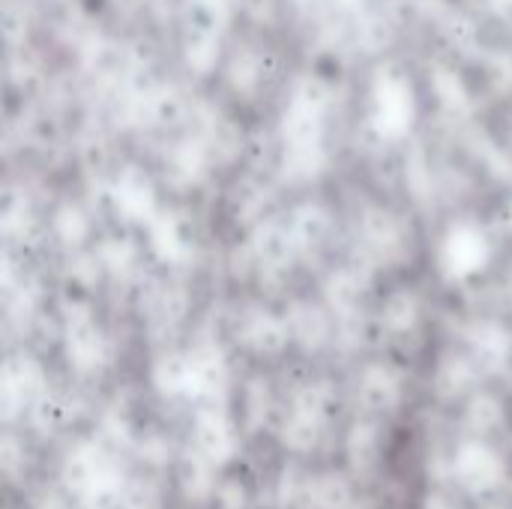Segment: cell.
Returning <instances> with one entry per match:
<instances>
[{"instance_id": "cell-1", "label": "cell", "mask_w": 512, "mask_h": 509, "mask_svg": "<svg viewBox=\"0 0 512 509\" xmlns=\"http://www.w3.org/2000/svg\"><path fill=\"white\" fill-rule=\"evenodd\" d=\"M324 93L315 90L312 84H303L282 120L285 132V168L297 177H315L324 168V147H321V132H324Z\"/></svg>"}, {"instance_id": "cell-15", "label": "cell", "mask_w": 512, "mask_h": 509, "mask_svg": "<svg viewBox=\"0 0 512 509\" xmlns=\"http://www.w3.org/2000/svg\"><path fill=\"white\" fill-rule=\"evenodd\" d=\"M288 330H291V336L300 345L318 348L327 339V318L318 309H312V306H297L291 312V318H288Z\"/></svg>"}, {"instance_id": "cell-24", "label": "cell", "mask_w": 512, "mask_h": 509, "mask_svg": "<svg viewBox=\"0 0 512 509\" xmlns=\"http://www.w3.org/2000/svg\"><path fill=\"white\" fill-rule=\"evenodd\" d=\"M246 417H249V426L264 423V417H267V387L264 384H252L249 402H246Z\"/></svg>"}, {"instance_id": "cell-31", "label": "cell", "mask_w": 512, "mask_h": 509, "mask_svg": "<svg viewBox=\"0 0 512 509\" xmlns=\"http://www.w3.org/2000/svg\"><path fill=\"white\" fill-rule=\"evenodd\" d=\"M432 509H444V507H432Z\"/></svg>"}, {"instance_id": "cell-32", "label": "cell", "mask_w": 512, "mask_h": 509, "mask_svg": "<svg viewBox=\"0 0 512 509\" xmlns=\"http://www.w3.org/2000/svg\"><path fill=\"white\" fill-rule=\"evenodd\" d=\"M510 216H512V213H510ZM510 222H512V219H510Z\"/></svg>"}, {"instance_id": "cell-26", "label": "cell", "mask_w": 512, "mask_h": 509, "mask_svg": "<svg viewBox=\"0 0 512 509\" xmlns=\"http://www.w3.org/2000/svg\"><path fill=\"white\" fill-rule=\"evenodd\" d=\"M192 6H195V9H201V12H207V15L222 18V15H228V12H231L234 0H192Z\"/></svg>"}, {"instance_id": "cell-23", "label": "cell", "mask_w": 512, "mask_h": 509, "mask_svg": "<svg viewBox=\"0 0 512 509\" xmlns=\"http://www.w3.org/2000/svg\"><path fill=\"white\" fill-rule=\"evenodd\" d=\"M186 57H189V63H192L195 69H201V72L210 69L213 60H216V39H213V36H195V39L189 42Z\"/></svg>"}, {"instance_id": "cell-19", "label": "cell", "mask_w": 512, "mask_h": 509, "mask_svg": "<svg viewBox=\"0 0 512 509\" xmlns=\"http://www.w3.org/2000/svg\"><path fill=\"white\" fill-rule=\"evenodd\" d=\"M309 501L318 509H348L351 504V489L342 477L336 474H324L321 480L312 483Z\"/></svg>"}, {"instance_id": "cell-13", "label": "cell", "mask_w": 512, "mask_h": 509, "mask_svg": "<svg viewBox=\"0 0 512 509\" xmlns=\"http://www.w3.org/2000/svg\"><path fill=\"white\" fill-rule=\"evenodd\" d=\"M378 456H381V435L375 426L369 423H357L348 435V462L354 471L366 474L378 465Z\"/></svg>"}, {"instance_id": "cell-3", "label": "cell", "mask_w": 512, "mask_h": 509, "mask_svg": "<svg viewBox=\"0 0 512 509\" xmlns=\"http://www.w3.org/2000/svg\"><path fill=\"white\" fill-rule=\"evenodd\" d=\"M492 261L489 234L477 222H456L438 246V273L444 282H468L483 273Z\"/></svg>"}, {"instance_id": "cell-17", "label": "cell", "mask_w": 512, "mask_h": 509, "mask_svg": "<svg viewBox=\"0 0 512 509\" xmlns=\"http://www.w3.org/2000/svg\"><path fill=\"white\" fill-rule=\"evenodd\" d=\"M477 369H480L477 363H468L462 357H450L441 366V372H438V390H441V396L453 399V396L468 393L474 387V381H477Z\"/></svg>"}, {"instance_id": "cell-6", "label": "cell", "mask_w": 512, "mask_h": 509, "mask_svg": "<svg viewBox=\"0 0 512 509\" xmlns=\"http://www.w3.org/2000/svg\"><path fill=\"white\" fill-rule=\"evenodd\" d=\"M114 204L129 222H141V225H147L159 213L153 183L138 168L123 171V177L114 186Z\"/></svg>"}, {"instance_id": "cell-2", "label": "cell", "mask_w": 512, "mask_h": 509, "mask_svg": "<svg viewBox=\"0 0 512 509\" xmlns=\"http://www.w3.org/2000/svg\"><path fill=\"white\" fill-rule=\"evenodd\" d=\"M372 129L387 138V141H399L411 132L414 120H417V99H414V87L405 75L399 72H378L372 81Z\"/></svg>"}, {"instance_id": "cell-27", "label": "cell", "mask_w": 512, "mask_h": 509, "mask_svg": "<svg viewBox=\"0 0 512 509\" xmlns=\"http://www.w3.org/2000/svg\"><path fill=\"white\" fill-rule=\"evenodd\" d=\"M15 456H18V453H15V444H12V441H6V444H3V468H6V474H9V477L15 474V462H18Z\"/></svg>"}, {"instance_id": "cell-11", "label": "cell", "mask_w": 512, "mask_h": 509, "mask_svg": "<svg viewBox=\"0 0 512 509\" xmlns=\"http://www.w3.org/2000/svg\"><path fill=\"white\" fill-rule=\"evenodd\" d=\"M474 363L486 372H498L507 366L510 357V333L498 324H480L471 336Z\"/></svg>"}, {"instance_id": "cell-22", "label": "cell", "mask_w": 512, "mask_h": 509, "mask_svg": "<svg viewBox=\"0 0 512 509\" xmlns=\"http://www.w3.org/2000/svg\"><path fill=\"white\" fill-rule=\"evenodd\" d=\"M435 84H438V96L444 99V105H453V108H465V105H468V93H465L462 81H459L453 72L438 69Z\"/></svg>"}, {"instance_id": "cell-5", "label": "cell", "mask_w": 512, "mask_h": 509, "mask_svg": "<svg viewBox=\"0 0 512 509\" xmlns=\"http://www.w3.org/2000/svg\"><path fill=\"white\" fill-rule=\"evenodd\" d=\"M195 450H201L213 465H225L237 453V429L219 411H201L195 420Z\"/></svg>"}, {"instance_id": "cell-21", "label": "cell", "mask_w": 512, "mask_h": 509, "mask_svg": "<svg viewBox=\"0 0 512 509\" xmlns=\"http://www.w3.org/2000/svg\"><path fill=\"white\" fill-rule=\"evenodd\" d=\"M498 423H501V405L492 396H480V399L471 402V408H468V426L474 432H480V435L495 432Z\"/></svg>"}, {"instance_id": "cell-18", "label": "cell", "mask_w": 512, "mask_h": 509, "mask_svg": "<svg viewBox=\"0 0 512 509\" xmlns=\"http://www.w3.org/2000/svg\"><path fill=\"white\" fill-rule=\"evenodd\" d=\"M210 468H213V462L201 450L186 456L180 477H183V489L189 498H207L210 495V489H213V471Z\"/></svg>"}, {"instance_id": "cell-14", "label": "cell", "mask_w": 512, "mask_h": 509, "mask_svg": "<svg viewBox=\"0 0 512 509\" xmlns=\"http://www.w3.org/2000/svg\"><path fill=\"white\" fill-rule=\"evenodd\" d=\"M324 423L327 420H321V417H315V414H309V411H303V408H294V414H291V420L285 423V429H282V441L291 447V450H312L315 444H318V438H321V429H324Z\"/></svg>"}, {"instance_id": "cell-20", "label": "cell", "mask_w": 512, "mask_h": 509, "mask_svg": "<svg viewBox=\"0 0 512 509\" xmlns=\"http://www.w3.org/2000/svg\"><path fill=\"white\" fill-rule=\"evenodd\" d=\"M384 321H387V327L396 330V333L411 330V327L417 324V300H414L411 294H405V291H402V294H393V297L387 300Z\"/></svg>"}, {"instance_id": "cell-28", "label": "cell", "mask_w": 512, "mask_h": 509, "mask_svg": "<svg viewBox=\"0 0 512 509\" xmlns=\"http://www.w3.org/2000/svg\"><path fill=\"white\" fill-rule=\"evenodd\" d=\"M222 501H225V507L237 509L243 504V489H237V486H225V495H222Z\"/></svg>"}, {"instance_id": "cell-8", "label": "cell", "mask_w": 512, "mask_h": 509, "mask_svg": "<svg viewBox=\"0 0 512 509\" xmlns=\"http://www.w3.org/2000/svg\"><path fill=\"white\" fill-rule=\"evenodd\" d=\"M147 234H150V249L159 261L165 264H180L189 258V246L186 237L180 231V222L174 213L159 210L150 222H147Z\"/></svg>"}, {"instance_id": "cell-12", "label": "cell", "mask_w": 512, "mask_h": 509, "mask_svg": "<svg viewBox=\"0 0 512 509\" xmlns=\"http://www.w3.org/2000/svg\"><path fill=\"white\" fill-rule=\"evenodd\" d=\"M288 336H291L288 321H279L273 315H255L246 324V342L258 354H279L285 348Z\"/></svg>"}, {"instance_id": "cell-30", "label": "cell", "mask_w": 512, "mask_h": 509, "mask_svg": "<svg viewBox=\"0 0 512 509\" xmlns=\"http://www.w3.org/2000/svg\"><path fill=\"white\" fill-rule=\"evenodd\" d=\"M42 509H60V507H57L54 501H48V504H45V507H42Z\"/></svg>"}, {"instance_id": "cell-7", "label": "cell", "mask_w": 512, "mask_h": 509, "mask_svg": "<svg viewBox=\"0 0 512 509\" xmlns=\"http://www.w3.org/2000/svg\"><path fill=\"white\" fill-rule=\"evenodd\" d=\"M66 351L75 369L90 372L105 363V339L90 318H72L66 330Z\"/></svg>"}, {"instance_id": "cell-16", "label": "cell", "mask_w": 512, "mask_h": 509, "mask_svg": "<svg viewBox=\"0 0 512 509\" xmlns=\"http://www.w3.org/2000/svg\"><path fill=\"white\" fill-rule=\"evenodd\" d=\"M153 381L159 387V393L165 396H180L189 390V354H168L156 363L153 369Z\"/></svg>"}, {"instance_id": "cell-9", "label": "cell", "mask_w": 512, "mask_h": 509, "mask_svg": "<svg viewBox=\"0 0 512 509\" xmlns=\"http://www.w3.org/2000/svg\"><path fill=\"white\" fill-rule=\"evenodd\" d=\"M225 387V363L216 348H198L189 354V390L186 396H216Z\"/></svg>"}, {"instance_id": "cell-25", "label": "cell", "mask_w": 512, "mask_h": 509, "mask_svg": "<svg viewBox=\"0 0 512 509\" xmlns=\"http://www.w3.org/2000/svg\"><path fill=\"white\" fill-rule=\"evenodd\" d=\"M279 495H282V501L285 504H294L300 495H303V489H300V480H297V474H294V468L285 474V480H282V489H279Z\"/></svg>"}, {"instance_id": "cell-29", "label": "cell", "mask_w": 512, "mask_h": 509, "mask_svg": "<svg viewBox=\"0 0 512 509\" xmlns=\"http://www.w3.org/2000/svg\"><path fill=\"white\" fill-rule=\"evenodd\" d=\"M489 6L498 12V15H504V18H512V0H489Z\"/></svg>"}, {"instance_id": "cell-4", "label": "cell", "mask_w": 512, "mask_h": 509, "mask_svg": "<svg viewBox=\"0 0 512 509\" xmlns=\"http://www.w3.org/2000/svg\"><path fill=\"white\" fill-rule=\"evenodd\" d=\"M453 471H456V480L468 492H477V495L498 489L501 480H504V462L486 444H465L456 453Z\"/></svg>"}, {"instance_id": "cell-10", "label": "cell", "mask_w": 512, "mask_h": 509, "mask_svg": "<svg viewBox=\"0 0 512 509\" xmlns=\"http://www.w3.org/2000/svg\"><path fill=\"white\" fill-rule=\"evenodd\" d=\"M399 396H402L399 378L387 366H369L366 369V375L360 381V402L366 411H372V414L393 411L399 405Z\"/></svg>"}]
</instances>
